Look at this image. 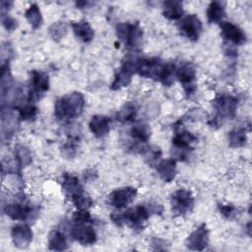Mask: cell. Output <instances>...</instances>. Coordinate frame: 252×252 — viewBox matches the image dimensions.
Segmentation results:
<instances>
[{"label":"cell","instance_id":"obj_1","mask_svg":"<svg viewBox=\"0 0 252 252\" xmlns=\"http://www.w3.org/2000/svg\"><path fill=\"white\" fill-rule=\"evenodd\" d=\"M85 98L81 93L73 92L56 100L54 115L57 119H70L79 116L84 109Z\"/></svg>","mask_w":252,"mask_h":252},{"label":"cell","instance_id":"obj_2","mask_svg":"<svg viewBox=\"0 0 252 252\" xmlns=\"http://www.w3.org/2000/svg\"><path fill=\"white\" fill-rule=\"evenodd\" d=\"M150 217V211L144 205H137L129 209L124 214H115L111 218L114 222L121 225L123 222L128 223L133 228L143 229L144 223Z\"/></svg>","mask_w":252,"mask_h":252},{"label":"cell","instance_id":"obj_3","mask_svg":"<svg viewBox=\"0 0 252 252\" xmlns=\"http://www.w3.org/2000/svg\"><path fill=\"white\" fill-rule=\"evenodd\" d=\"M116 35L128 49H137L142 43L143 31L139 24L119 23L116 27Z\"/></svg>","mask_w":252,"mask_h":252},{"label":"cell","instance_id":"obj_4","mask_svg":"<svg viewBox=\"0 0 252 252\" xmlns=\"http://www.w3.org/2000/svg\"><path fill=\"white\" fill-rule=\"evenodd\" d=\"M164 64V62L157 57L137 59L136 72L144 78L159 81Z\"/></svg>","mask_w":252,"mask_h":252},{"label":"cell","instance_id":"obj_5","mask_svg":"<svg viewBox=\"0 0 252 252\" xmlns=\"http://www.w3.org/2000/svg\"><path fill=\"white\" fill-rule=\"evenodd\" d=\"M175 77L178 79L187 95L196 90V69L191 62H182L175 69Z\"/></svg>","mask_w":252,"mask_h":252},{"label":"cell","instance_id":"obj_6","mask_svg":"<svg viewBox=\"0 0 252 252\" xmlns=\"http://www.w3.org/2000/svg\"><path fill=\"white\" fill-rule=\"evenodd\" d=\"M217 116L222 119H232L236 114L237 99L230 94H218L213 100Z\"/></svg>","mask_w":252,"mask_h":252},{"label":"cell","instance_id":"obj_7","mask_svg":"<svg viewBox=\"0 0 252 252\" xmlns=\"http://www.w3.org/2000/svg\"><path fill=\"white\" fill-rule=\"evenodd\" d=\"M49 89L48 75L42 71L32 70L31 72V90L28 100L33 102L38 100Z\"/></svg>","mask_w":252,"mask_h":252},{"label":"cell","instance_id":"obj_8","mask_svg":"<svg viewBox=\"0 0 252 252\" xmlns=\"http://www.w3.org/2000/svg\"><path fill=\"white\" fill-rule=\"evenodd\" d=\"M136 64L137 59L134 58H125L122 62V65L115 73L114 81L110 86V89L112 90H119L121 88L127 87L130 82L132 76L136 73Z\"/></svg>","mask_w":252,"mask_h":252},{"label":"cell","instance_id":"obj_9","mask_svg":"<svg viewBox=\"0 0 252 252\" xmlns=\"http://www.w3.org/2000/svg\"><path fill=\"white\" fill-rule=\"evenodd\" d=\"M194 206L192 193L186 189H178L171 195L172 212L178 216L189 213Z\"/></svg>","mask_w":252,"mask_h":252},{"label":"cell","instance_id":"obj_10","mask_svg":"<svg viewBox=\"0 0 252 252\" xmlns=\"http://www.w3.org/2000/svg\"><path fill=\"white\" fill-rule=\"evenodd\" d=\"M196 141L197 137L194 136L192 133L188 132L180 126L176 129L175 135L172 138V145L174 151L178 153L176 156L179 158L180 160H184V158H186V152L191 149V144Z\"/></svg>","mask_w":252,"mask_h":252},{"label":"cell","instance_id":"obj_11","mask_svg":"<svg viewBox=\"0 0 252 252\" xmlns=\"http://www.w3.org/2000/svg\"><path fill=\"white\" fill-rule=\"evenodd\" d=\"M180 33L190 40H198L202 32V23L196 15H188L179 23Z\"/></svg>","mask_w":252,"mask_h":252},{"label":"cell","instance_id":"obj_12","mask_svg":"<svg viewBox=\"0 0 252 252\" xmlns=\"http://www.w3.org/2000/svg\"><path fill=\"white\" fill-rule=\"evenodd\" d=\"M3 211L7 216L15 220H27L32 218L33 212L32 208L26 203L24 199L4 205Z\"/></svg>","mask_w":252,"mask_h":252},{"label":"cell","instance_id":"obj_13","mask_svg":"<svg viewBox=\"0 0 252 252\" xmlns=\"http://www.w3.org/2000/svg\"><path fill=\"white\" fill-rule=\"evenodd\" d=\"M137 195V189L134 187H123L112 191L108 195L109 204L116 208L122 209L130 204Z\"/></svg>","mask_w":252,"mask_h":252},{"label":"cell","instance_id":"obj_14","mask_svg":"<svg viewBox=\"0 0 252 252\" xmlns=\"http://www.w3.org/2000/svg\"><path fill=\"white\" fill-rule=\"evenodd\" d=\"M209 243V230L205 223H202L186 239V246L190 250L202 251Z\"/></svg>","mask_w":252,"mask_h":252},{"label":"cell","instance_id":"obj_15","mask_svg":"<svg viewBox=\"0 0 252 252\" xmlns=\"http://www.w3.org/2000/svg\"><path fill=\"white\" fill-rule=\"evenodd\" d=\"M72 237L82 245H92L96 241V233L94 229L87 223L74 224L70 231Z\"/></svg>","mask_w":252,"mask_h":252},{"label":"cell","instance_id":"obj_16","mask_svg":"<svg viewBox=\"0 0 252 252\" xmlns=\"http://www.w3.org/2000/svg\"><path fill=\"white\" fill-rule=\"evenodd\" d=\"M220 27L221 36L225 40L236 45H241L246 41V35L238 26L230 22H220Z\"/></svg>","mask_w":252,"mask_h":252},{"label":"cell","instance_id":"obj_17","mask_svg":"<svg viewBox=\"0 0 252 252\" xmlns=\"http://www.w3.org/2000/svg\"><path fill=\"white\" fill-rule=\"evenodd\" d=\"M12 238L16 247L23 249L32 240V231L27 224H17L12 228Z\"/></svg>","mask_w":252,"mask_h":252},{"label":"cell","instance_id":"obj_18","mask_svg":"<svg viewBox=\"0 0 252 252\" xmlns=\"http://www.w3.org/2000/svg\"><path fill=\"white\" fill-rule=\"evenodd\" d=\"M110 127L111 119L105 115H94L89 123L90 130L97 138H101L107 135Z\"/></svg>","mask_w":252,"mask_h":252},{"label":"cell","instance_id":"obj_19","mask_svg":"<svg viewBox=\"0 0 252 252\" xmlns=\"http://www.w3.org/2000/svg\"><path fill=\"white\" fill-rule=\"evenodd\" d=\"M62 190L65 192V194L71 199L79 194L84 193L83 187L81 183L79 182V179L69 173H64L63 175V181H62Z\"/></svg>","mask_w":252,"mask_h":252},{"label":"cell","instance_id":"obj_20","mask_svg":"<svg viewBox=\"0 0 252 252\" xmlns=\"http://www.w3.org/2000/svg\"><path fill=\"white\" fill-rule=\"evenodd\" d=\"M157 171L160 178L165 182H170L176 174V162L173 158L162 159L157 165Z\"/></svg>","mask_w":252,"mask_h":252},{"label":"cell","instance_id":"obj_21","mask_svg":"<svg viewBox=\"0 0 252 252\" xmlns=\"http://www.w3.org/2000/svg\"><path fill=\"white\" fill-rule=\"evenodd\" d=\"M72 30L75 35L80 38L84 42H90L94 38V32L92 27L86 21H79V22H72L71 23Z\"/></svg>","mask_w":252,"mask_h":252},{"label":"cell","instance_id":"obj_22","mask_svg":"<svg viewBox=\"0 0 252 252\" xmlns=\"http://www.w3.org/2000/svg\"><path fill=\"white\" fill-rule=\"evenodd\" d=\"M163 16L169 20H178L183 15V6L180 1H164L162 4Z\"/></svg>","mask_w":252,"mask_h":252},{"label":"cell","instance_id":"obj_23","mask_svg":"<svg viewBox=\"0 0 252 252\" xmlns=\"http://www.w3.org/2000/svg\"><path fill=\"white\" fill-rule=\"evenodd\" d=\"M48 248L54 251L68 249L66 236L60 230H52L48 235Z\"/></svg>","mask_w":252,"mask_h":252},{"label":"cell","instance_id":"obj_24","mask_svg":"<svg viewBox=\"0 0 252 252\" xmlns=\"http://www.w3.org/2000/svg\"><path fill=\"white\" fill-rule=\"evenodd\" d=\"M224 16V7L220 2L213 1L210 3L207 9V18L209 23H220Z\"/></svg>","mask_w":252,"mask_h":252},{"label":"cell","instance_id":"obj_25","mask_svg":"<svg viewBox=\"0 0 252 252\" xmlns=\"http://www.w3.org/2000/svg\"><path fill=\"white\" fill-rule=\"evenodd\" d=\"M137 114V106L133 102H126L116 114V119L121 123H126L134 120Z\"/></svg>","mask_w":252,"mask_h":252},{"label":"cell","instance_id":"obj_26","mask_svg":"<svg viewBox=\"0 0 252 252\" xmlns=\"http://www.w3.org/2000/svg\"><path fill=\"white\" fill-rule=\"evenodd\" d=\"M151 128L148 124L137 123L131 128V136L139 143H147L151 137Z\"/></svg>","mask_w":252,"mask_h":252},{"label":"cell","instance_id":"obj_27","mask_svg":"<svg viewBox=\"0 0 252 252\" xmlns=\"http://www.w3.org/2000/svg\"><path fill=\"white\" fill-rule=\"evenodd\" d=\"M26 19L33 29H37L41 26L42 17L40 10L36 4H32L25 12Z\"/></svg>","mask_w":252,"mask_h":252},{"label":"cell","instance_id":"obj_28","mask_svg":"<svg viewBox=\"0 0 252 252\" xmlns=\"http://www.w3.org/2000/svg\"><path fill=\"white\" fill-rule=\"evenodd\" d=\"M15 158H16L17 164L19 166L29 165L32 160L30 150L27 147L22 145H18L15 148Z\"/></svg>","mask_w":252,"mask_h":252},{"label":"cell","instance_id":"obj_29","mask_svg":"<svg viewBox=\"0 0 252 252\" xmlns=\"http://www.w3.org/2000/svg\"><path fill=\"white\" fill-rule=\"evenodd\" d=\"M246 140L247 138H246V133L244 128L234 129L230 131L228 134V142L230 147H233V148L242 147L245 145Z\"/></svg>","mask_w":252,"mask_h":252},{"label":"cell","instance_id":"obj_30","mask_svg":"<svg viewBox=\"0 0 252 252\" xmlns=\"http://www.w3.org/2000/svg\"><path fill=\"white\" fill-rule=\"evenodd\" d=\"M37 107L33 104H26L19 108V117L25 121H32L36 117Z\"/></svg>","mask_w":252,"mask_h":252},{"label":"cell","instance_id":"obj_31","mask_svg":"<svg viewBox=\"0 0 252 252\" xmlns=\"http://www.w3.org/2000/svg\"><path fill=\"white\" fill-rule=\"evenodd\" d=\"M67 32V27L65 23L62 22H57L53 23L49 27V34L54 40H60Z\"/></svg>","mask_w":252,"mask_h":252},{"label":"cell","instance_id":"obj_32","mask_svg":"<svg viewBox=\"0 0 252 252\" xmlns=\"http://www.w3.org/2000/svg\"><path fill=\"white\" fill-rule=\"evenodd\" d=\"M72 202L76 208L79 210H87L93 205V200L91 197L85 195L84 193L79 194L72 198Z\"/></svg>","mask_w":252,"mask_h":252},{"label":"cell","instance_id":"obj_33","mask_svg":"<svg viewBox=\"0 0 252 252\" xmlns=\"http://www.w3.org/2000/svg\"><path fill=\"white\" fill-rule=\"evenodd\" d=\"M219 211L226 219H233L237 214V209L233 205H219Z\"/></svg>","mask_w":252,"mask_h":252},{"label":"cell","instance_id":"obj_34","mask_svg":"<svg viewBox=\"0 0 252 252\" xmlns=\"http://www.w3.org/2000/svg\"><path fill=\"white\" fill-rule=\"evenodd\" d=\"M91 220V215L87 210H79L73 215V220L78 223H88Z\"/></svg>","mask_w":252,"mask_h":252},{"label":"cell","instance_id":"obj_35","mask_svg":"<svg viewBox=\"0 0 252 252\" xmlns=\"http://www.w3.org/2000/svg\"><path fill=\"white\" fill-rule=\"evenodd\" d=\"M2 24H3V26L5 27V29L7 31L11 32V31H14L17 28V24L18 23H17V21L14 18H12L10 16L3 15L2 16Z\"/></svg>","mask_w":252,"mask_h":252}]
</instances>
